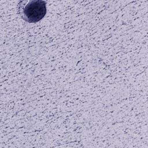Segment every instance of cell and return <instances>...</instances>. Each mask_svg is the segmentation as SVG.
<instances>
[{"instance_id":"6da1fadb","label":"cell","mask_w":148,"mask_h":148,"mask_svg":"<svg viewBox=\"0 0 148 148\" xmlns=\"http://www.w3.org/2000/svg\"><path fill=\"white\" fill-rule=\"evenodd\" d=\"M17 12L25 21L32 23L42 20L46 13V1L42 0L21 1L17 6Z\"/></svg>"}]
</instances>
